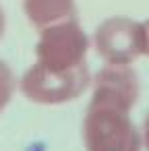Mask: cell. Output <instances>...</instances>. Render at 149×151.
<instances>
[{"label":"cell","mask_w":149,"mask_h":151,"mask_svg":"<svg viewBox=\"0 0 149 151\" xmlns=\"http://www.w3.org/2000/svg\"><path fill=\"white\" fill-rule=\"evenodd\" d=\"M87 151H139L141 139L130 122V108L91 99L83 120Z\"/></svg>","instance_id":"6da1fadb"},{"label":"cell","mask_w":149,"mask_h":151,"mask_svg":"<svg viewBox=\"0 0 149 151\" xmlns=\"http://www.w3.org/2000/svg\"><path fill=\"white\" fill-rule=\"evenodd\" d=\"M89 85H91V75L87 64L73 70H50L35 62L25 70L19 89L27 99L35 104L54 106V104L77 99L89 89Z\"/></svg>","instance_id":"7a4b0ae2"},{"label":"cell","mask_w":149,"mask_h":151,"mask_svg":"<svg viewBox=\"0 0 149 151\" xmlns=\"http://www.w3.org/2000/svg\"><path fill=\"white\" fill-rule=\"evenodd\" d=\"M89 40L77 19L60 21L40 29V42L35 46L37 64L50 70H73L85 62Z\"/></svg>","instance_id":"3957f363"},{"label":"cell","mask_w":149,"mask_h":151,"mask_svg":"<svg viewBox=\"0 0 149 151\" xmlns=\"http://www.w3.org/2000/svg\"><path fill=\"white\" fill-rule=\"evenodd\" d=\"M93 44L106 64H130L145 54L143 23L128 17H110L95 29Z\"/></svg>","instance_id":"277c9868"},{"label":"cell","mask_w":149,"mask_h":151,"mask_svg":"<svg viewBox=\"0 0 149 151\" xmlns=\"http://www.w3.org/2000/svg\"><path fill=\"white\" fill-rule=\"evenodd\" d=\"M23 9L33 27L44 29L60 21L77 19L75 0H23Z\"/></svg>","instance_id":"5b68a950"},{"label":"cell","mask_w":149,"mask_h":151,"mask_svg":"<svg viewBox=\"0 0 149 151\" xmlns=\"http://www.w3.org/2000/svg\"><path fill=\"white\" fill-rule=\"evenodd\" d=\"M15 93V77L6 62L0 60V112H2Z\"/></svg>","instance_id":"8992f818"},{"label":"cell","mask_w":149,"mask_h":151,"mask_svg":"<svg viewBox=\"0 0 149 151\" xmlns=\"http://www.w3.org/2000/svg\"><path fill=\"white\" fill-rule=\"evenodd\" d=\"M143 31H145V54L149 56V19L143 23Z\"/></svg>","instance_id":"52a82bcc"},{"label":"cell","mask_w":149,"mask_h":151,"mask_svg":"<svg viewBox=\"0 0 149 151\" xmlns=\"http://www.w3.org/2000/svg\"><path fill=\"white\" fill-rule=\"evenodd\" d=\"M143 134H145V145H147V149H149V112H147L145 122H143Z\"/></svg>","instance_id":"ba28073f"},{"label":"cell","mask_w":149,"mask_h":151,"mask_svg":"<svg viewBox=\"0 0 149 151\" xmlns=\"http://www.w3.org/2000/svg\"><path fill=\"white\" fill-rule=\"evenodd\" d=\"M2 31H4V13L0 9V37H2Z\"/></svg>","instance_id":"9c48e42d"}]
</instances>
